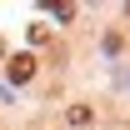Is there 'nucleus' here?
Listing matches in <instances>:
<instances>
[{"label": "nucleus", "mask_w": 130, "mask_h": 130, "mask_svg": "<svg viewBox=\"0 0 130 130\" xmlns=\"http://www.w3.org/2000/svg\"><path fill=\"white\" fill-rule=\"evenodd\" d=\"M5 75H10L15 85H25V80L35 75V55H10V65H5Z\"/></svg>", "instance_id": "1"}]
</instances>
